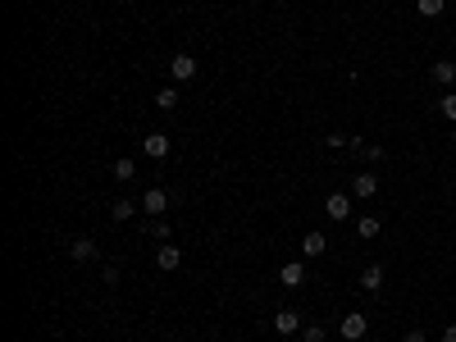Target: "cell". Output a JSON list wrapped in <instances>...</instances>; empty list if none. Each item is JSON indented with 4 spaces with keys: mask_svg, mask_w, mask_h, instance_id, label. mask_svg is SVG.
Segmentation results:
<instances>
[{
    "mask_svg": "<svg viewBox=\"0 0 456 342\" xmlns=\"http://www.w3.org/2000/svg\"><path fill=\"white\" fill-rule=\"evenodd\" d=\"M324 214L333 224H343V219H352V192H333V197L324 201Z\"/></svg>",
    "mask_w": 456,
    "mask_h": 342,
    "instance_id": "1",
    "label": "cell"
},
{
    "mask_svg": "<svg viewBox=\"0 0 456 342\" xmlns=\"http://www.w3.org/2000/svg\"><path fill=\"white\" fill-rule=\"evenodd\" d=\"M365 329H370V319H365L361 310H352V315H347L343 324H338V334H343L347 342H361V338H365Z\"/></svg>",
    "mask_w": 456,
    "mask_h": 342,
    "instance_id": "2",
    "label": "cell"
},
{
    "mask_svg": "<svg viewBox=\"0 0 456 342\" xmlns=\"http://www.w3.org/2000/svg\"><path fill=\"white\" fill-rule=\"evenodd\" d=\"M142 210H147L151 219H164V210H169V192H164V188H151L147 197H142Z\"/></svg>",
    "mask_w": 456,
    "mask_h": 342,
    "instance_id": "3",
    "label": "cell"
},
{
    "mask_svg": "<svg viewBox=\"0 0 456 342\" xmlns=\"http://www.w3.org/2000/svg\"><path fill=\"white\" fill-rule=\"evenodd\" d=\"M374 192H379V178H374V173H356L352 178V197L356 201H370Z\"/></svg>",
    "mask_w": 456,
    "mask_h": 342,
    "instance_id": "4",
    "label": "cell"
},
{
    "mask_svg": "<svg viewBox=\"0 0 456 342\" xmlns=\"http://www.w3.org/2000/svg\"><path fill=\"white\" fill-rule=\"evenodd\" d=\"M169 73H173V83H187V78H197V60L192 55H173V64H169Z\"/></svg>",
    "mask_w": 456,
    "mask_h": 342,
    "instance_id": "5",
    "label": "cell"
},
{
    "mask_svg": "<svg viewBox=\"0 0 456 342\" xmlns=\"http://www.w3.org/2000/svg\"><path fill=\"white\" fill-rule=\"evenodd\" d=\"M278 283H283V288H302L306 283V265L302 260H288V265L278 269Z\"/></svg>",
    "mask_w": 456,
    "mask_h": 342,
    "instance_id": "6",
    "label": "cell"
},
{
    "mask_svg": "<svg viewBox=\"0 0 456 342\" xmlns=\"http://www.w3.org/2000/svg\"><path fill=\"white\" fill-rule=\"evenodd\" d=\"M142 151H147L151 160H164V155H169V133H147V142H142Z\"/></svg>",
    "mask_w": 456,
    "mask_h": 342,
    "instance_id": "7",
    "label": "cell"
},
{
    "mask_svg": "<svg viewBox=\"0 0 456 342\" xmlns=\"http://www.w3.org/2000/svg\"><path fill=\"white\" fill-rule=\"evenodd\" d=\"M324 251H328V238H324V233H306V238H302V256L306 260H319Z\"/></svg>",
    "mask_w": 456,
    "mask_h": 342,
    "instance_id": "8",
    "label": "cell"
},
{
    "mask_svg": "<svg viewBox=\"0 0 456 342\" xmlns=\"http://www.w3.org/2000/svg\"><path fill=\"white\" fill-rule=\"evenodd\" d=\"M274 329H278V334H302V315H297V310H278V315H274Z\"/></svg>",
    "mask_w": 456,
    "mask_h": 342,
    "instance_id": "9",
    "label": "cell"
},
{
    "mask_svg": "<svg viewBox=\"0 0 456 342\" xmlns=\"http://www.w3.org/2000/svg\"><path fill=\"white\" fill-rule=\"evenodd\" d=\"M155 265H160V269H178L183 265V251L173 247V242H164V247L155 251Z\"/></svg>",
    "mask_w": 456,
    "mask_h": 342,
    "instance_id": "10",
    "label": "cell"
},
{
    "mask_svg": "<svg viewBox=\"0 0 456 342\" xmlns=\"http://www.w3.org/2000/svg\"><path fill=\"white\" fill-rule=\"evenodd\" d=\"M361 292H383V265H365L361 269Z\"/></svg>",
    "mask_w": 456,
    "mask_h": 342,
    "instance_id": "11",
    "label": "cell"
},
{
    "mask_svg": "<svg viewBox=\"0 0 456 342\" xmlns=\"http://www.w3.org/2000/svg\"><path fill=\"white\" fill-rule=\"evenodd\" d=\"M429 78H433L438 87H452V83H456V60H438V64L429 68Z\"/></svg>",
    "mask_w": 456,
    "mask_h": 342,
    "instance_id": "12",
    "label": "cell"
},
{
    "mask_svg": "<svg viewBox=\"0 0 456 342\" xmlns=\"http://www.w3.org/2000/svg\"><path fill=\"white\" fill-rule=\"evenodd\" d=\"M69 256L73 260H96V242L92 238H73L69 242Z\"/></svg>",
    "mask_w": 456,
    "mask_h": 342,
    "instance_id": "13",
    "label": "cell"
},
{
    "mask_svg": "<svg viewBox=\"0 0 456 342\" xmlns=\"http://www.w3.org/2000/svg\"><path fill=\"white\" fill-rule=\"evenodd\" d=\"M178 101H183V96L173 92V87H164V92H155V110H164V114H173V110H178Z\"/></svg>",
    "mask_w": 456,
    "mask_h": 342,
    "instance_id": "14",
    "label": "cell"
},
{
    "mask_svg": "<svg viewBox=\"0 0 456 342\" xmlns=\"http://www.w3.org/2000/svg\"><path fill=\"white\" fill-rule=\"evenodd\" d=\"M133 214H137V201H128V197H119V201L110 205V219H119V224L133 219Z\"/></svg>",
    "mask_w": 456,
    "mask_h": 342,
    "instance_id": "15",
    "label": "cell"
},
{
    "mask_svg": "<svg viewBox=\"0 0 456 342\" xmlns=\"http://www.w3.org/2000/svg\"><path fill=\"white\" fill-rule=\"evenodd\" d=\"M356 238H379V219H374V214H361V219H356Z\"/></svg>",
    "mask_w": 456,
    "mask_h": 342,
    "instance_id": "16",
    "label": "cell"
},
{
    "mask_svg": "<svg viewBox=\"0 0 456 342\" xmlns=\"http://www.w3.org/2000/svg\"><path fill=\"white\" fill-rule=\"evenodd\" d=\"M110 173H114L119 183H133V178H137V164H133L128 155H123V160H114V169H110Z\"/></svg>",
    "mask_w": 456,
    "mask_h": 342,
    "instance_id": "17",
    "label": "cell"
},
{
    "mask_svg": "<svg viewBox=\"0 0 456 342\" xmlns=\"http://www.w3.org/2000/svg\"><path fill=\"white\" fill-rule=\"evenodd\" d=\"M415 9H420L424 18H438L443 9H448V0H415Z\"/></svg>",
    "mask_w": 456,
    "mask_h": 342,
    "instance_id": "18",
    "label": "cell"
},
{
    "mask_svg": "<svg viewBox=\"0 0 456 342\" xmlns=\"http://www.w3.org/2000/svg\"><path fill=\"white\" fill-rule=\"evenodd\" d=\"M324 324H302V342H324Z\"/></svg>",
    "mask_w": 456,
    "mask_h": 342,
    "instance_id": "19",
    "label": "cell"
},
{
    "mask_svg": "<svg viewBox=\"0 0 456 342\" xmlns=\"http://www.w3.org/2000/svg\"><path fill=\"white\" fill-rule=\"evenodd\" d=\"M438 110L448 114V119L456 123V92H443V101H438Z\"/></svg>",
    "mask_w": 456,
    "mask_h": 342,
    "instance_id": "20",
    "label": "cell"
},
{
    "mask_svg": "<svg viewBox=\"0 0 456 342\" xmlns=\"http://www.w3.org/2000/svg\"><path fill=\"white\" fill-rule=\"evenodd\" d=\"M147 233H151V238H160V242H169V224H164V219H151Z\"/></svg>",
    "mask_w": 456,
    "mask_h": 342,
    "instance_id": "21",
    "label": "cell"
},
{
    "mask_svg": "<svg viewBox=\"0 0 456 342\" xmlns=\"http://www.w3.org/2000/svg\"><path fill=\"white\" fill-rule=\"evenodd\" d=\"M324 142H328V146H333V151H343V146H347V142H352V137H347V133H328V137H324Z\"/></svg>",
    "mask_w": 456,
    "mask_h": 342,
    "instance_id": "22",
    "label": "cell"
},
{
    "mask_svg": "<svg viewBox=\"0 0 456 342\" xmlns=\"http://www.w3.org/2000/svg\"><path fill=\"white\" fill-rule=\"evenodd\" d=\"M402 342H429V338H424V329H406V338Z\"/></svg>",
    "mask_w": 456,
    "mask_h": 342,
    "instance_id": "23",
    "label": "cell"
},
{
    "mask_svg": "<svg viewBox=\"0 0 456 342\" xmlns=\"http://www.w3.org/2000/svg\"><path fill=\"white\" fill-rule=\"evenodd\" d=\"M443 342H456V324H448V329H443Z\"/></svg>",
    "mask_w": 456,
    "mask_h": 342,
    "instance_id": "24",
    "label": "cell"
},
{
    "mask_svg": "<svg viewBox=\"0 0 456 342\" xmlns=\"http://www.w3.org/2000/svg\"><path fill=\"white\" fill-rule=\"evenodd\" d=\"M452 146H456V128H452Z\"/></svg>",
    "mask_w": 456,
    "mask_h": 342,
    "instance_id": "25",
    "label": "cell"
}]
</instances>
